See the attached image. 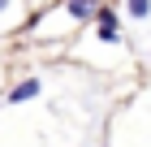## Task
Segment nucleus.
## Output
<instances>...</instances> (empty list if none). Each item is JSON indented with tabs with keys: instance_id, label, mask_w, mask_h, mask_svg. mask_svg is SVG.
Returning a JSON list of instances; mask_svg holds the SVG:
<instances>
[{
	"instance_id": "5",
	"label": "nucleus",
	"mask_w": 151,
	"mask_h": 147,
	"mask_svg": "<svg viewBox=\"0 0 151 147\" xmlns=\"http://www.w3.org/2000/svg\"><path fill=\"white\" fill-rule=\"evenodd\" d=\"M4 9H9V0H0V13H4Z\"/></svg>"
},
{
	"instance_id": "6",
	"label": "nucleus",
	"mask_w": 151,
	"mask_h": 147,
	"mask_svg": "<svg viewBox=\"0 0 151 147\" xmlns=\"http://www.w3.org/2000/svg\"><path fill=\"white\" fill-rule=\"evenodd\" d=\"M86 4H99V0H86Z\"/></svg>"
},
{
	"instance_id": "3",
	"label": "nucleus",
	"mask_w": 151,
	"mask_h": 147,
	"mask_svg": "<svg viewBox=\"0 0 151 147\" xmlns=\"http://www.w3.org/2000/svg\"><path fill=\"white\" fill-rule=\"evenodd\" d=\"M95 13V4H86V0H69V17H78V22H86Z\"/></svg>"
},
{
	"instance_id": "2",
	"label": "nucleus",
	"mask_w": 151,
	"mask_h": 147,
	"mask_svg": "<svg viewBox=\"0 0 151 147\" xmlns=\"http://www.w3.org/2000/svg\"><path fill=\"white\" fill-rule=\"evenodd\" d=\"M99 39H104V43H116V39H121V30H116V13H112V9H99Z\"/></svg>"
},
{
	"instance_id": "4",
	"label": "nucleus",
	"mask_w": 151,
	"mask_h": 147,
	"mask_svg": "<svg viewBox=\"0 0 151 147\" xmlns=\"http://www.w3.org/2000/svg\"><path fill=\"white\" fill-rule=\"evenodd\" d=\"M129 17H151V0H129Z\"/></svg>"
},
{
	"instance_id": "1",
	"label": "nucleus",
	"mask_w": 151,
	"mask_h": 147,
	"mask_svg": "<svg viewBox=\"0 0 151 147\" xmlns=\"http://www.w3.org/2000/svg\"><path fill=\"white\" fill-rule=\"evenodd\" d=\"M39 91H43V82H39V78H26V82H17V87L9 91V104H26V100H35Z\"/></svg>"
}]
</instances>
